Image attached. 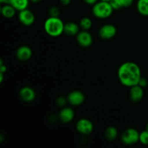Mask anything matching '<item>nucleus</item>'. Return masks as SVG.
<instances>
[{
    "label": "nucleus",
    "mask_w": 148,
    "mask_h": 148,
    "mask_svg": "<svg viewBox=\"0 0 148 148\" xmlns=\"http://www.w3.org/2000/svg\"><path fill=\"white\" fill-rule=\"evenodd\" d=\"M76 40L78 44L84 48H87L90 46L93 42L92 36L88 30H82L79 31L76 36Z\"/></svg>",
    "instance_id": "0eeeda50"
},
{
    "label": "nucleus",
    "mask_w": 148,
    "mask_h": 148,
    "mask_svg": "<svg viewBox=\"0 0 148 148\" xmlns=\"http://www.w3.org/2000/svg\"><path fill=\"white\" fill-rule=\"evenodd\" d=\"M67 101L73 106H80L85 101V95L79 90L72 91L67 95Z\"/></svg>",
    "instance_id": "1a4fd4ad"
},
{
    "label": "nucleus",
    "mask_w": 148,
    "mask_h": 148,
    "mask_svg": "<svg viewBox=\"0 0 148 148\" xmlns=\"http://www.w3.org/2000/svg\"><path fill=\"white\" fill-rule=\"evenodd\" d=\"M141 77V69L134 62H124L118 69L119 79L125 87L131 88L138 85Z\"/></svg>",
    "instance_id": "f257e3e1"
},
{
    "label": "nucleus",
    "mask_w": 148,
    "mask_h": 148,
    "mask_svg": "<svg viewBox=\"0 0 148 148\" xmlns=\"http://www.w3.org/2000/svg\"><path fill=\"white\" fill-rule=\"evenodd\" d=\"M17 10H15L13 6L10 4H5L1 7V13L2 16L5 18H12L15 15V13Z\"/></svg>",
    "instance_id": "2eb2a0df"
},
{
    "label": "nucleus",
    "mask_w": 148,
    "mask_h": 148,
    "mask_svg": "<svg viewBox=\"0 0 148 148\" xmlns=\"http://www.w3.org/2000/svg\"><path fill=\"white\" fill-rule=\"evenodd\" d=\"M104 137L108 141H113L118 137V130L114 127H108L104 132Z\"/></svg>",
    "instance_id": "a211bd4d"
},
{
    "label": "nucleus",
    "mask_w": 148,
    "mask_h": 148,
    "mask_svg": "<svg viewBox=\"0 0 148 148\" xmlns=\"http://www.w3.org/2000/svg\"><path fill=\"white\" fill-rule=\"evenodd\" d=\"M110 4H111V7H113L114 10H119L123 8L122 4L120 0H111L110 1Z\"/></svg>",
    "instance_id": "4be33fe9"
},
{
    "label": "nucleus",
    "mask_w": 148,
    "mask_h": 148,
    "mask_svg": "<svg viewBox=\"0 0 148 148\" xmlns=\"http://www.w3.org/2000/svg\"><path fill=\"white\" fill-rule=\"evenodd\" d=\"M92 20L88 17H82L79 21V26L84 30H88L89 29H90L92 27Z\"/></svg>",
    "instance_id": "6ab92c4d"
},
{
    "label": "nucleus",
    "mask_w": 148,
    "mask_h": 148,
    "mask_svg": "<svg viewBox=\"0 0 148 148\" xmlns=\"http://www.w3.org/2000/svg\"><path fill=\"white\" fill-rule=\"evenodd\" d=\"M30 0H10V4L15 8L17 11H22L27 9Z\"/></svg>",
    "instance_id": "dca6fc26"
},
{
    "label": "nucleus",
    "mask_w": 148,
    "mask_h": 148,
    "mask_svg": "<svg viewBox=\"0 0 148 148\" xmlns=\"http://www.w3.org/2000/svg\"><path fill=\"white\" fill-rule=\"evenodd\" d=\"M19 21L25 26H30L35 23L36 17L32 11L28 9H25L19 12Z\"/></svg>",
    "instance_id": "6e6552de"
},
{
    "label": "nucleus",
    "mask_w": 148,
    "mask_h": 148,
    "mask_svg": "<svg viewBox=\"0 0 148 148\" xmlns=\"http://www.w3.org/2000/svg\"><path fill=\"white\" fill-rule=\"evenodd\" d=\"M139 142L144 145H148V132L146 130L140 133Z\"/></svg>",
    "instance_id": "aec40b11"
},
{
    "label": "nucleus",
    "mask_w": 148,
    "mask_h": 148,
    "mask_svg": "<svg viewBox=\"0 0 148 148\" xmlns=\"http://www.w3.org/2000/svg\"><path fill=\"white\" fill-rule=\"evenodd\" d=\"M121 140L126 145H134L140 140V132L134 128L127 129L121 134Z\"/></svg>",
    "instance_id": "20e7f679"
},
{
    "label": "nucleus",
    "mask_w": 148,
    "mask_h": 148,
    "mask_svg": "<svg viewBox=\"0 0 148 148\" xmlns=\"http://www.w3.org/2000/svg\"><path fill=\"white\" fill-rule=\"evenodd\" d=\"M32 54H33V52H32L31 49L27 46H20L15 52V56L17 59L21 62H26L29 60L31 58Z\"/></svg>",
    "instance_id": "9b49d317"
},
{
    "label": "nucleus",
    "mask_w": 148,
    "mask_h": 148,
    "mask_svg": "<svg viewBox=\"0 0 148 148\" xmlns=\"http://www.w3.org/2000/svg\"><path fill=\"white\" fill-rule=\"evenodd\" d=\"M49 14L50 17H59L60 14V11L57 7H51L49 10Z\"/></svg>",
    "instance_id": "412c9836"
},
{
    "label": "nucleus",
    "mask_w": 148,
    "mask_h": 148,
    "mask_svg": "<svg viewBox=\"0 0 148 148\" xmlns=\"http://www.w3.org/2000/svg\"><path fill=\"white\" fill-rule=\"evenodd\" d=\"M101 1H107V2H110L111 0H101Z\"/></svg>",
    "instance_id": "2f4dec72"
},
{
    "label": "nucleus",
    "mask_w": 148,
    "mask_h": 148,
    "mask_svg": "<svg viewBox=\"0 0 148 148\" xmlns=\"http://www.w3.org/2000/svg\"><path fill=\"white\" fill-rule=\"evenodd\" d=\"M146 130L148 132V123H147V125H146Z\"/></svg>",
    "instance_id": "473e14b6"
},
{
    "label": "nucleus",
    "mask_w": 148,
    "mask_h": 148,
    "mask_svg": "<svg viewBox=\"0 0 148 148\" xmlns=\"http://www.w3.org/2000/svg\"><path fill=\"white\" fill-rule=\"evenodd\" d=\"M66 102H68L67 98H64L63 96H59L56 98V103L58 106L63 107L64 106H65V104L66 103Z\"/></svg>",
    "instance_id": "5701e85b"
},
{
    "label": "nucleus",
    "mask_w": 148,
    "mask_h": 148,
    "mask_svg": "<svg viewBox=\"0 0 148 148\" xmlns=\"http://www.w3.org/2000/svg\"><path fill=\"white\" fill-rule=\"evenodd\" d=\"M116 27L112 24L103 25L98 30L100 38L103 40H110L113 38L116 35Z\"/></svg>",
    "instance_id": "423d86ee"
},
{
    "label": "nucleus",
    "mask_w": 148,
    "mask_h": 148,
    "mask_svg": "<svg viewBox=\"0 0 148 148\" xmlns=\"http://www.w3.org/2000/svg\"><path fill=\"white\" fill-rule=\"evenodd\" d=\"M94 126L92 121L88 119H81L76 123V130L79 134L88 135L93 131Z\"/></svg>",
    "instance_id": "39448f33"
},
{
    "label": "nucleus",
    "mask_w": 148,
    "mask_h": 148,
    "mask_svg": "<svg viewBox=\"0 0 148 148\" xmlns=\"http://www.w3.org/2000/svg\"><path fill=\"white\" fill-rule=\"evenodd\" d=\"M144 96V90L143 88L140 85H137L130 88V97L132 102L138 103L143 98Z\"/></svg>",
    "instance_id": "ddd939ff"
},
{
    "label": "nucleus",
    "mask_w": 148,
    "mask_h": 148,
    "mask_svg": "<svg viewBox=\"0 0 148 148\" xmlns=\"http://www.w3.org/2000/svg\"><path fill=\"white\" fill-rule=\"evenodd\" d=\"M43 28L46 34L51 37H58L64 33V23L59 17H48L44 22Z\"/></svg>",
    "instance_id": "f03ea898"
},
{
    "label": "nucleus",
    "mask_w": 148,
    "mask_h": 148,
    "mask_svg": "<svg viewBox=\"0 0 148 148\" xmlns=\"http://www.w3.org/2000/svg\"><path fill=\"white\" fill-rule=\"evenodd\" d=\"M30 1L33 3H39L43 1V0H30Z\"/></svg>",
    "instance_id": "7c9ffc66"
},
{
    "label": "nucleus",
    "mask_w": 148,
    "mask_h": 148,
    "mask_svg": "<svg viewBox=\"0 0 148 148\" xmlns=\"http://www.w3.org/2000/svg\"><path fill=\"white\" fill-rule=\"evenodd\" d=\"M6 71H7V66H6V65H4L3 64L2 59H1L0 60V72L5 73Z\"/></svg>",
    "instance_id": "a878e982"
},
{
    "label": "nucleus",
    "mask_w": 148,
    "mask_h": 148,
    "mask_svg": "<svg viewBox=\"0 0 148 148\" xmlns=\"http://www.w3.org/2000/svg\"><path fill=\"white\" fill-rule=\"evenodd\" d=\"M136 7L137 12L141 15L148 16V0H138Z\"/></svg>",
    "instance_id": "f3484780"
},
{
    "label": "nucleus",
    "mask_w": 148,
    "mask_h": 148,
    "mask_svg": "<svg viewBox=\"0 0 148 148\" xmlns=\"http://www.w3.org/2000/svg\"><path fill=\"white\" fill-rule=\"evenodd\" d=\"M4 74L2 72H0V83H2L3 79H4Z\"/></svg>",
    "instance_id": "c85d7f7f"
},
{
    "label": "nucleus",
    "mask_w": 148,
    "mask_h": 148,
    "mask_svg": "<svg viewBox=\"0 0 148 148\" xmlns=\"http://www.w3.org/2000/svg\"><path fill=\"white\" fill-rule=\"evenodd\" d=\"M79 27L75 23L73 22H69L64 24V33L67 36H77L79 32Z\"/></svg>",
    "instance_id": "4468645a"
},
{
    "label": "nucleus",
    "mask_w": 148,
    "mask_h": 148,
    "mask_svg": "<svg viewBox=\"0 0 148 148\" xmlns=\"http://www.w3.org/2000/svg\"><path fill=\"white\" fill-rule=\"evenodd\" d=\"M114 9L111 7L110 2L103 1H98L92 5V14L96 18L106 19L111 17L112 14Z\"/></svg>",
    "instance_id": "7ed1b4c3"
},
{
    "label": "nucleus",
    "mask_w": 148,
    "mask_h": 148,
    "mask_svg": "<svg viewBox=\"0 0 148 148\" xmlns=\"http://www.w3.org/2000/svg\"><path fill=\"white\" fill-rule=\"evenodd\" d=\"M75 118V111L69 107H65L61 109L59 113V119L62 123H69Z\"/></svg>",
    "instance_id": "f8f14e48"
},
{
    "label": "nucleus",
    "mask_w": 148,
    "mask_h": 148,
    "mask_svg": "<svg viewBox=\"0 0 148 148\" xmlns=\"http://www.w3.org/2000/svg\"><path fill=\"white\" fill-rule=\"evenodd\" d=\"M19 95H20V99L24 102L30 103L32 102L36 98V92L34 90L30 87H23L20 89L19 92Z\"/></svg>",
    "instance_id": "9d476101"
},
{
    "label": "nucleus",
    "mask_w": 148,
    "mask_h": 148,
    "mask_svg": "<svg viewBox=\"0 0 148 148\" xmlns=\"http://www.w3.org/2000/svg\"><path fill=\"white\" fill-rule=\"evenodd\" d=\"M83 1L88 5H94L95 3L98 2V0H83Z\"/></svg>",
    "instance_id": "bb28decb"
},
{
    "label": "nucleus",
    "mask_w": 148,
    "mask_h": 148,
    "mask_svg": "<svg viewBox=\"0 0 148 148\" xmlns=\"http://www.w3.org/2000/svg\"><path fill=\"white\" fill-rule=\"evenodd\" d=\"M60 3L64 6H68L71 3V0H59Z\"/></svg>",
    "instance_id": "cd10ccee"
},
{
    "label": "nucleus",
    "mask_w": 148,
    "mask_h": 148,
    "mask_svg": "<svg viewBox=\"0 0 148 148\" xmlns=\"http://www.w3.org/2000/svg\"><path fill=\"white\" fill-rule=\"evenodd\" d=\"M138 85H140L142 88H146L148 85V82L145 78H144L142 77L141 79H140V82H139Z\"/></svg>",
    "instance_id": "393cba45"
},
{
    "label": "nucleus",
    "mask_w": 148,
    "mask_h": 148,
    "mask_svg": "<svg viewBox=\"0 0 148 148\" xmlns=\"http://www.w3.org/2000/svg\"><path fill=\"white\" fill-rule=\"evenodd\" d=\"M10 0H0V2L3 4H10Z\"/></svg>",
    "instance_id": "c756f323"
},
{
    "label": "nucleus",
    "mask_w": 148,
    "mask_h": 148,
    "mask_svg": "<svg viewBox=\"0 0 148 148\" xmlns=\"http://www.w3.org/2000/svg\"><path fill=\"white\" fill-rule=\"evenodd\" d=\"M120 1H121V4H122L123 8L130 7L134 2V0H120Z\"/></svg>",
    "instance_id": "b1692460"
}]
</instances>
